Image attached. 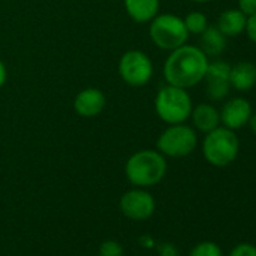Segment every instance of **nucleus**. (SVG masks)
I'll return each mask as SVG.
<instances>
[{
  "mask_svg": "<svg viewBox=\"0 0 256 256\" xmlns=\"http://www.w3.org/2000/svg\"><path fill=\"white\" fill-rule=\"evenodd\" d=\"M238 10L246 17L256 14V0H238Z\"/></svg>",
  "mask_w": 256,
  "mask_h": 256,
  "instance_id": "obj_21",
  "label": "nucleus"
},
{
  "mask_svg": "<svg viewBox=\"0 0 256 256\" xmlns=\"http://www.w3.org/2000/svg\"><path fill=\"white\" fill-rule=\"evenodd\" d=\"M240 154V139L234 130L218 125L202 140V156L214 168L232 164Z\"/></svg>",
  "mask_w": 256,
  "mask_h": 256,
  "instance_id": "obj_3",
  "label": "nucleus"
},
{
  "mask_svg": "<svg viewBox=\"0 0 256 256\" xmlns=\"http://www.w3.org/2000/svg\"><path fill=\"white\" fill-rule=\"evenodd\" d=\"M158 253H160V256H180L178 248L174 244H170V242L160 244L158 246Z\"/></svg>",
  "mask_w": 256,
  "mask_h": 256,
  "instance_id": "obj_23",
  "label": "nucleus"
},
{
  "mask_svg": "<svg viewBox=\"0 0 256 256\" xmlns=\"http://www.w3.org/2000/svg\"><path fill=\"white\" fill-rule=\"evenodd\" d=\"M154 108L157 116L164 124H182L190 119L193 102L187 89L166 84L157 92L154 100Z\"/></svg>",
  "mask_w": 256,
  "mask_h": 256,
  "instance_id": "obj_4",
  "label": "nucleus"
},
{
  "mask_svg": "<svg viewBox=\"0 0 256 256\" xmlns=\"http://www.w3.org/2000/svg\"><path fill=\"white\" fill-rule=\"evenodd\" d=\"M124 8L133 22L144 24L160 14V0H124Z\"/></svg>",
  "mask_w": 256,
  "mask_h": 256,
  "instance_id": "obj_14",
  "label": "nucleus"
},
{
  "mask_svg": "<svg viewBox=\"0 0 256 256\" xmlns=\"http://www.w3.org/2000/svg\"><path fill=\"white\" fill-rule=\"evenodd\" d=\"M120 212L130 220L142 222L152 217L156 211V199L146 188H132L125 192L119 199Z\"/></svg>",
  "mask_w": 256,
  "mask_h": 256,
  "instance_id": "obj_8",
  "label": "nucleus"
},
{
  "mask_svg": "<svg viewBox=\"0 0 256 256\" xmlns=\"http://www.w3.org/2000/svg\"><path fill=\"white\" fill-rule=\"evenodd\" d=\"M74 112L82 118H95L106 107V95L96 88H86L74 98Z\"/></svg>",
  "mask_w": 256,
  "mask_h": 256,
  "instance_id": "obj_11",
  "label": "nucleus"
},
{
  "mask_svg": "<svg viewBox=\"0 0 256 256\" xmlns=\"http://www.w3.org/2000/svg\"><path fill=\"white\" fill-rule=\"evenodd\" d=\"M247 125L250 126L252 133H253V134L256 136V112H252V116H250V119H248Z\"/></svg>",
  "mask_w": 256,
  "mask_h": 256,
  "instance_id": "obj_25",
  "label": "nucleus"
},
{
  "mask_svg": "<svg viewBox=\"0 0 256 256\" xmlns=\"http://www.w3.org/2000/svg\"><path fill=\"white\" fill-rule=\"evenodd\" d=\"M229 83L230 88L238 92L252 90L256 86V64L242 60L235 65H230Z\"/></svg>",
  "mask_w": 256,
  "mask_h": 256,
  "instance_id": "obj_13",
  "label": "nucleus"
},
{
  "mask_svg": "<svg viewBox=\"0 0 256 256\" xmlns=\"http://www.w3.org/2000/svg\"><path fill=\"white\" fill-rule=\"evenodd\" d=\"M190 119L196 132L206 134L220 125V112L212 104L202 102L193 107Z\"/></svg>",
  "mask_w": 256,
  "mask_h": 256,
  "instance_id": "obj_12",
  "label": "nucleus"
},
{
  "mask_svg": "<svg viewBox=\"0 0 256 256\" xmlns=\"http://www.w3.org/2000/svg\"><path fill=\"white\" fill-rule=\"evenodd\" d=\"M248 36V40L256 44V14L247 17V23H246V30H244Z\"/></svg>",
  "mask_w": 256,
  "mask_h": 256,
  "instance_id": "obj_22",
  "label": "nucleus"
},
{
  "mask_svg": "<svg viewBox=\"0 0 256 256\" xmlns=\"http://www.w3.org/2000/svg\"><path fill=\"white\" fill-rule=\"evenodd\" d=\"M6 78H8V70L5 66V64L0 59V89H2L6 83Z\"/></svg>",
  "mask_w": 256,
  "mask_h": 256,
  "instance_id": "obj_24",
  "label": "nucleus"
},
{
  "mask_svg": "<svg viewBox=\"0 0 256 256\" xmlns=\"http://www.w3.org/2000/svg\"><path fill=\"white\" fill-rule=\"evenodd\" d=\"M192 2H196V4H208V2H212V0H192Z\"/></svg>",
  "mask_w": 256,
  "mask_h": 256,
  "instance_id": "obj_27",
  "label": "nucleus"
},
{
  "mask_svg": "<svg viewBox=\"0 0 256 256\" xmlns=\"http://www.w3.org/2000/svg\"><path fill=\"white\" fill-rule=\"evenodd\" d=\"M229 72H230V65L224 60H214L208 64L204 82H205V92L210 100L222 101L229 95L232 89L229 83Z\"/></svg>",
  "mask_w": 256,
  "mask_h": 256,
  "instance_id": "obj_9",
  "label": "nucleus"
},
{
  "mask_svg": "<svg viewBox=\"0 0 256 256\" xmlns=\"http://www.w3.org/2000/svg\"><path fill=\"white\" fill-rule=\"evenodd\" d=\"M200 36V46L199 48L210 58V56H220L226 46H228V38L216 28V26H208Z\"/></svg>",
  "mask_w": 256,
  "mask_h": 256,
  "instance_id": "obj_16",
  "label": "nucleus"
},
{
  "mask_svg": "<svg viewBox=\"0 0 256 256\" xmlns=\"http://www.w3.org/2000/svg\"><path fill=\"white\" fill-rule=\"evenodd\" d=\"M182 20H184L186 29H187V32L190 35H200L210 26L206 16L204 12H200V11H192V12H188Z\"/></svg>",
  "mask_w": 256,
  "mask_h": 256,
  "instance_id": "obj_17",
  "label": "nucleus"
},
{
  "mask_svg": "<svg viewBox=\"0 0 256 256\" xmlns=\"http://www.w3.org/2000/svg\"><path fill=\"white\" fill-rule=\"evenodd\" d=\"M188 36L184 20L175 14H158L150 22V38L160 50L172 52L187 44Z\"/></svg>",
  "mask_w": 256,
  "mask_h": 256,
  "instance_id": "obj_5",
  "label": "nucleus"
},
{
  "mask_svg": "<svg viewBox=\"0 0 256 256\" xmlns=\"http://www.w3.org/2000/svg\"><path fill=\"white\" fill-rule=\"evenodd\" d=\"M210 59L198 47L184 44L172 52L163 65V76L168 84L190 89L204 82Z\"/></svg>",
  "mask_w": 256,
  "mask_h": 256,
  "instance_id": "obj_1",
  "label": "nucleus"
},
{
  "mask_svg": "<svg viewBox=\"0 0 256 256\" xmlns=\"http://www.w3.org/2000/svg\"><path fill=\"white\" fill-rule=\"evenodd\" d=\"M198 146V133L193 126L182 124L168 125L157 139V151L169 158L190 156Z\"/></svg>",
  "mask_w": 256,
  "mask_h": 256,
  "instance_id": "obj_6",
  "label": "nucleus"
},
{
  "mask_svg": "<svg viewBox=\"0 0 256 256\" xmlns=\"http://www.w3.org/2000/svg\"><path fill=\"white\" fill-rule=\"evenodd\" d=\"M188 256H223V250L217 242L202 241L192 248Z\"/></svg>",
  "mask_w": 256,
  "mask_h": 256,
  "instance_id": "obj_18",
  "label": "nucleus"
},
{
  "mask_svg": "<svg viewBox=\"0 0 256 256\" xmlns=\"http://www.w3.org/2000/svg\"><path fill=\"white\" fill-rule=\"evenodd\" d=\"M140 241H142L144 246H148V247H152V246H154V240H152L150 235H144Z\"/></svg>",
  "mask_w": 256,
  "mask_h": 256,
  "instance_id": "obj_26",
  "label": "nucleus"
},
{
  "mask_svg": "<svg viewBox=\"0 0 256 256\" xmlns=\"http://www.w3.org/2000/svg\"><path fill=\"white\" fill-rule=\"evenodd\" d=\"M168 172L166 157L157 150H142L128 157L125 176L134 187L148 188L163 181Z\"/></svg>",
  "mask_w": 256,
  "mask_h": 256,
  "instance_id": "obj_2",
  "label": "nucleus"
},
{
  "mask_svg": "<svg viewBox=\"0 0 256 256\" xmlns=\"http://www.w3.org/2000/svg\"><path fill=\"white\" fill-rule=\"evenodd\" d=\"M118 72L122 82L128 86L142 88L151 82L154 65L151 58L142 50H128L119 59Z\"/></svg>",
  "mask_w": 256,
  "mask_h": 256,
  "instance_id": "obj_7",
  "label": "nucleus"
},
{
  "mask_svg": "<svg viewBox=\"0 0 256 256\" xmlns=\"http://www.w3.org/2000/svg\"><path fill=\"white\" fill-rule=\"evenodd\" d=\"M229 256H256V246L250 242H240L230 250Z\"/></svg>",
  "mask_w": 256,
  "mask_h": 256,
  "instance_id": "obj_20",
  "label": "nucleus"
},
{
  "mask_svg": "<svg viewBox=\"0 0 256 256\" xmlns=\"http://www.w3.org/2000/svg\"><path fill=\"white\" fill-rule=\"evenodd\" d=\"M246 23H247V17L238 8H232V10L223 11L218 16L216 28L226 38H232V36L241 35L246 30Z\"/></svg>",
  "mask_w": 256,
  "mask_h": 256,
  "instance_id": "obj_15",
  "label": "nucleus"
},
{
  "mask_svg": "<svg viewBox=\"0 0 256 256\" xmlns=\"http://www.w3.org/2000/svg\"><path fill=\"white\" fill-rule=\"evenodd\" d=\"M218 112H220V125L236 132L247 125L253 110L248 100L242 96H234L226 100Z\"/></svg>",
  "mask_w": 256,
  "mask_h": 256,
  "instance_id": "obj_10",
  "label": "nucleus"
},
{
  "mask_svg": "<svg viewBox=\"0 0 256 256\" xmlns=\"http://www.w3.org/2000/svg\"><path fill=\"white\" fill-rule=\"evenodd\" d=\"M98 256H124V247L114 240H106L98 248Z\"/></svg>",
  "mask_w": 256,
  "mask_h": 256,
  "instance_id": "obj_19",
  "label": "nucleus"
}]
</instances>
